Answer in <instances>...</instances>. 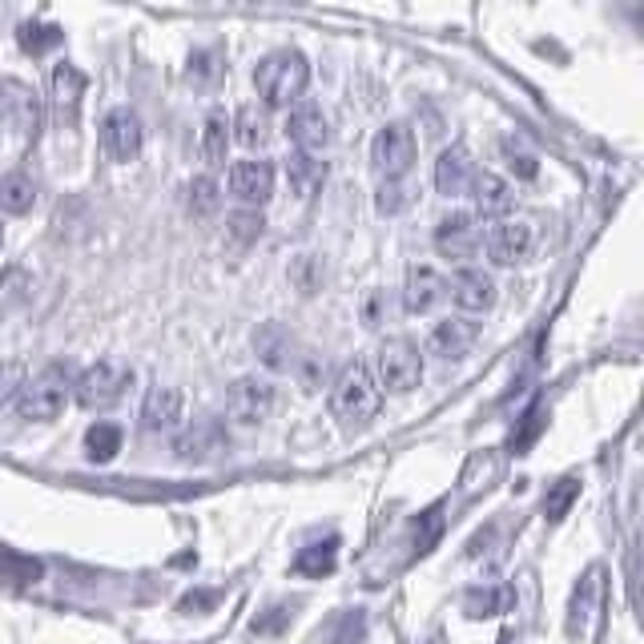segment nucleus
<instances>
[{"instance_id": "nucleus-6", "label": "nucleus", "mask_w": 644, "mask_h": 644, "mask_svg": "<svg viewBox=\"0 0 644 644\" xmlns=\"http://www.w3.org/2000/svg\"><path fill=\"white\" fill-rule=\"evenodd\" d=\"M270 411H274V386L266 379H238L226 391V419L234 427H258V423L270 419Z\"/></svg>"}, {"instance_id": "nucleus-7", "label": "nucleus", "mask_w": 644, "mask_h": 644, "mask_svg": "<svg viewBox=\"0 0 644 644\" xmlns=\"http://www.w3.org/2000/svg\"><path fill=\"white\" fill-rule=\"evenodd\" d=\"M600 600H604V568H588L572 592V604H568V636L572 641H592L600 621Z\"/></svg>"}, {"instance_id": "nucleus-36", "label": "nucleus", "mask_w": 644, "mask_h": 644, "mask_svg": "<svg viewBox=\"0 0 644 644\" xmlns=\"http://www.w3.org/2000/svg\"><path fill=\"white\" fill-rule=\"evenodd\" d=\"M444 532V507L435 504L419 515V524H415V556H427L435 548V539Z\"/></svg>"}, {"instance_id": "nucleus-35", "label": "nucleus", "mask_w": 644, "mask_h": 644, "mask_svg": "<svg viewBox=\"0 0 644 644\" xmlns=\"http://www.w3.org/2000/svg\"><path fill=\"white\" fill-rule=\"evenodd\" d=\"M226 226H230V238H234L238 247H250V242H258V234L266 230V222H262V214H258V210H230Z\"/></svg>"}, {"instance_id": "nucleus-29", "label": "nucleus", "mask_w": 644, "mask_h": 644, "mask_svg": "<svg viewBox=\"0 0 644 644\" xmlns=\"http://www.w3.org/2000/svg\"><path fill=\"white\" fill-rule=\"evenodd\" d=\"M226 145H230V121H226L222 109H214L206 125H201V157L210 165L226 162Z\"/></svg>"}, {"instance_id": "nucleus-19", "label": "nucleus", "mask_w": 644, "mask_h": 644, "mask_svg": "<svg viewBox=\"0 0 644 644\" xmlns=\"http://www.w3.org/2000/svg\"><path fill=\"white\" fill-rule=\"evenodd\" d=\"M182 423V391L174 386H153L141 403V427L150 435H170Z\"/></svg>"}, {"instance_id": "nucleus-17", "label": "nucleus", "mask_w": 644, "mask_h": 644, "mask_svg": "<svg viewBox=\"0 0 644 644\" xmlns=\"http://www.w3.org/2000/svg\"><path fill=\"white\" fill-rule=\"evenodd\" d=\"M222 447H226L222 423L198 419L194 427H186V432L177 435L174 451H177V459H186V463H206V459H214Z\"/></svg>"}, {"instance_id": "nucleus-28", "label": "nucleus", "mask_w": 644, "mask_h": 644, "mask_svg": "<svg viewBox=\"0 0 644 644\" xmlns=\"http://www.w3.org/2000/svg\"><path fill=\"white\" fill-rule=\"evenodd\" d=\"M121 444H125V432H121L118 423H94V427L85 432V456L94 459V463L118 459Z\"/></svg>"}, {"instance_id": "nucleus-12", "label": "nucleus", "mask_w": 644, "mask_h": 644, "mask_svg": "<svg viewBox=\"0 0 644 644\" xmlns=\"http://www.w3.org/2000/svg\"><path fill=\"white\" fill-rule=\"evenodd\" d=\"M254 354L266 371H279V375L282 371H294V363L303 359L298 339L286 327H279V323H266V327L254 330Z\"/></svg>"}, {"instance_id": "nucleus-27", "label": "nucleus", "mask_w": 644, "mask_h": 644, "mask_svg": "<svg viewBox=\"0 0 644 644\" xmlns=\"http://www.w3.org/2000/svg\"><path fill=\"white\" fill-rule=\"evenodd\" d=\"M36 201V182L21 170L0 177V210L4 214H29Z\"/></svg>"}, {"instance_id": "nucleus-22", "label": "nucleus", "mask_w": 644, "mask_h": 644, "mask_svg": "<svg viewBox=\"0 0 644 644\" xmlns=\"http://www.w3.org/2000/svg\"><path fill=\"white\" fill-rule=\"evenodd\" d=\"M468 189H471V198H476V210H480L483 218H504L515 201L512 182H504L500 174H471Z\"/></svg>"}, {"instance_id": "nucleus-3", "label": "nucleus", "mask_w": 644, "mask_h": 644, "mask_svg": "<svg viewBox=\"0 0 644 644\" xmlns=\"http://www.w3.org/2000/svg\"><path fill=\"white\" fill-rule=\"evenodd\" d=\"M69 395H73V367L48 363L29 383H21V391H17V415L29 423H48L65 411Z\"/></svg>"}, {"instance_id": "nucleus-11", "label": "nucleus", "mask_w": 644, "mask_h": 644, "mask_svg": "<svg viewBox=\"0 0 644 644\" xmlns=\"http://www.w3.org/2000/svg\"><path fill=\"white\" fill-rule=\"evenodd\" d=\"M480 247H483V234H480V222L471 214H447L444 222L435 226V250L444 258H451V262H463V258H471Z\"/></svg>"}, {"instance_id": "nucleus-18", "label": "nucleus", "mask_w": 644, "mask_h": 644, "mask_svg": "<svg viewBox=\"0 0 644 644\" xmlns=\"http://www.w3.org/2000/svg\"><path fill=\"white\" fill-rule=\"evenodd\" d=\"M286 133H291V141L303 153H318V150H327L330 121H327V113H323V106H298V109H291V118H286Z\"/></svg>"}, {"instance_id": "nucleus-2", "label": "nucleus", "mask_w": 644, "mask_h": 644, "mask_svg": "<svg viewBox=\"0 0 644 644\" xmlns=\"http://www.w3.org/2000/svg\"><path fill=\"white\" fill-rule=\"evenodd\" d=\"M254 85H258L262 106H270V109L294 106V101L306 94V85H310V61H306L303 53H294V48L270 53V57L258 61Z\"/></svg>"}, {"instance_id": "nucleus-23", "label": "nucleus", "mask_w": 644, "mask_h": 644, "mask_svg": "<svg viewBox=\"0 0 644 644\" xmlns=\"http://www.w3.org/2000/svg\"><path fill=\"white\" fill-rule=\"evenodd\" d=\"M471 174H476V165H471L468 150H463V145H451V150H444L439 153V162H435V189H439L444 198H456V194L468 189Z\"/></svg>"}, {"instance_id": "nucleus-40", "label": "nucleus", "mask_w": 644, "mask_h": 644, "mask_svg": "<svg viewBox=\"0 0 644 644\" xmlns=\"http://www.w3.org/2000/svg\"><path fill=\"white\" fill-rule=\"evenodd\" d=\"M504 157H507V165H512V174L515 177H536V157L532 153H524V145H515L512 138L504 141Z\"/></svg>"}, {"instance_id": "nucleus-9", "label": "nucleus", "mask_w": 644, "mask_h": 644, "mask_svg": "<svg viewBox=\"0 0 644 644\" xmlns=\"http://www.w3.org/2000/svg\"><path fill=\"white\" fill-rule=\"evenodd\" d=\"M141 141H145V129L133 109L118 106L109 109L106 121H101V150L113 157V162H133L141 153Z\"/></svg>"}, {"instance_id": "nucleus-5", "label": "nucleus", "mask_w": 644, "mask_h": 644, "mask_svg": "<svg viewBox=\"0 0 644 644\" xmlns=\"http://www.w3.org/2000/svg\"><path fill=\"white\" fill-rule=\"evenodd\" d=\"M423 379V354L415 342L407 339H391L383 342V351L375 359V383L379 391H391V395H407L415 391Z\"/></svg>"}, {"instance_id": "nucleus-43", "label": "nucleus", "mask_w": 644, "mask_h": 644, "mask_svg": "<svg viewBox=\"0 0 644 644\" xmlns=\"http://www.w3.org/2000/svg\"><path fill=\"white\" fill-rule=\"evenodd\" d=\"M383 303H386V294H379V291L367 298V306H363V310H367V315H363L367 327H379V323H383Z\"/></svg>"}, {"instance_id": "nucleus-25", "label": "nucleus", "mask_w": 644, "mask_h": 644, "mask_svg": "<svg viewBox=\"0 0 644 644\" xmlns=\"http://www.w3.org/2000/svg\"><path fill=\"white\" fill-rule=\"evenodd\" d=\"M367 633V616L363 609H342L335 612L323 629L315 633V644H359Z\"/></svg>"}, {"instance_id": "nucleus-10", "label": "nucleus", "mask_w": 644, "mask_h": 644, "mask_svg": "<svg viewBox=\"0 0 644 644\" xmlns=\"http://www.w3.org/2000/svg\"><path fill=\"white\" fill-rule=\"evenodd\" d=\"M476 342H480V327L471 318H444L427 335V351L435 359H444V363H459V359H468L476 351Z\"/></svg>"}, {"instance_id": "nucleus-15", "label": "nucleus", "mask_w": 644, "mask_h": 644, "mask_svg": "<svg viewBox=\"0 0 644 644\" xmlns=\"http://www.w3.org/2000/svg\"><path fill=\"white\" fill-rule=\"evenodd\" d=\"M451 298H456L459 310H468V315H483V310H492L500 291H495L492 274H483L476 266H463L451 282Z\"/></svg>"}, {"instance_id": "nucleus-39", "label": "nucleus", "mask_w": 644, "mask_h": 644, "mask_svg": "<svg viewBox=\"0 0 644 644\" xmlns=\"http://www.w3.org/2000/svg\"><path fill=\"white\" fill-rule=\"evenodd\" d=\"M544 423H548V419H544V411H539V407L527 411L524 423H520V432L512 435V451H527V447L536 444V435L544 432Z\"/></svg>"}, {"instance_id": "nucleus-38", "label": "nucleus", "mask_w": 644, "mask_h": 644, "mask_svg": "<svg viewBox=\"0 0 644 644\" xmlns=\"http://www.w3.org/2000/svg\"><path fill=\"white\" fill-rule=\"evenodd\" d=\"M189 210L198 214V218H210L218 210V182L214 177H194V186H189Z\"/></svg>"}, {"instance_id": "nucleus-44", "label": "nucleus", "mask_w": 644, "mask_h": 644, "mask_svg": "<svg viewBox=\"0 0 644 644\" xmlns=\"http://www.w3.org/2000/svg\"><path fill=\"white\" fill-rule=\"evenodd\" d=\"M500 644H512V636H504V641H500Z\"/></svg>"}, {"instance_id": "nucleus-42", "label": "nucleus", "mask_w": 644, "mask_h": 644, "mask_svg": "<svg viewBox=\"0 0 644 644\" xmlns=\"http://www.w3.org/2000/svg\"><path fill=\"white\" fill-rule=\"evenodd\" d=\"M17 386H21V363H4L0 367V403H4Z\"/></svg>"}, {"instance_id": "nucleus-45", "label": "nucleus", "mask_w": 644, "mask_h": 644, "mask_svg": "<svg viewBox=\"0 0 644 644\" xmlns=\"http://www.w3.org/2000/svg\"><path fill=\"white\" fill-rule=\"evenodd\" d=\"M0 238H4V234H0Z\"/></svg>"}, {"instance_id": "nucleus-4", "label": "nucleus", "mask_w": 644, "mask_h": 644, "mask_svg": "<svg viewBox=\"0 0 644 644\" xmlns=\"http://www.w3.org/2000/svg\"><path fill=\"white\" fill-rule=\"evenodd\" d=\"M129 383H133V371H129L125 363L101 359V363L85 367L81 375L73 379V395H77V403H81L85 411H106L125 395Z\"/></svg>"}, {"instance_id": "nucleus-1", "label": "nucleus", "mask_w": 644, "mask_h": 644, "mask_svg": "<svg viewBox=\"0 0 644 644\" xmlns=\"http://www.w3.org/2000/svg\"><path fill=\"white\" fill-rule=\"evenodd\" d=\"M379 403H383V391L375 383V371L363 363V359H354L339 379H335V391H330V411H335V419L342 427H367V423L379 415Z\"/></svg>"}, {"instance_id": "nucleus-30", "label": "nucleus", "mask_w": 644, "mask_h": 644, "mask_svg": "<svg viewBox=\"0 0 644 644\" xmlns=\"http://www.w3.org/2000/svg\"><path fill=\"white\" fill-rule=\"evenodd\" d=\"M234 138L247 145V150H262L270 138V121H266V109L258 106H242L234 118Z\"/></svg>"}, {"instance_id": "nucleus-26", "label": "nucleus", "mask_w": 644, "mask_h": 644, "mask_svg": "<svg viewBox=\"0 0 644 644\" xmlns=\"http://www.w3.org/2000/svg\"><path fill=\"white\" fill-rule=\"evenodd\" d=\"M339 564V536H327L318 544H306L298 556H294V572L298 576H330Z\"/></svg>"}, {"instance_id": "nucleus-32", "label": "nucleus", "mask_w": 644, "mask_h": 644, "mask_svg": "<svg viewBox=\"0 0 644 644\" xmlns=\"http://www.w3.org/2000/svg\"><path fill=\"white\" fill-rule=\"evenodd\" d=\"M576 495H580V480H576V476H564V480H556L548 488V495H544V515H548L552 524H556V520H564V515H568V507L576 504Z\"/></svg>"}, {"instance_id": "nucleus-33", "label": "nucleus", "mask_w": 644, "mask_h": 644, "mask_svg": "<svg viewBox=\"0 0 644 644\" xmlns=\"http://www.w3.org/2000/svg\"><path fill=\"white\" fill-rule=\"evenodd\" d=\"M218 77H222V57H218V53L201 48V53L189 57V81L198 85V89H214Z\"/></svg>"}, {"instance_id": "nucleus-16", "label": "nucleus", "mask_w": 644, "mask_h": 644, "mask_svg": "<svg viewBox=\"0 0 644 644\" xmlns=\"http://www.w3.org/2000/svg\"><path fill=\"white\" fill-rule=\"evenodd\" d=\"M230 194L247 206H262L274 194V165L270 162H234L230 165Z\"/></svg>"}, {"instance_id": "nucleus-37", "label": "nucleus", "mask_w": 644, "mask_h": 644, "mask_svg": "<svg viewBox=\"0 0 644 644\" xmlns=\"http://www.w3.org/2000/svg\"><path fill=\"white\" fill-rule=\"evenodd\" d=\"M507 604V592L504 588H476V592H468V600H463V609H468V616H495V612Z\"/></svg>"}, {"instance_id": "nucleus-20", "label": "nucleus", "mask_w": 644, "mask_h": 644, "mask_svg": "<svg viewBox=\"0 0 644 644\" xmlns=\"http://www.w3.org/2000/svg\"><path fill=\"white\" fill-rule=\"evenodd\" d=\"M444 291L447 286L435 266H411L407 282H403V310H407V315H427V310L439 306Z\"/></svg>"}, {"instance_id": "nucleus-21", "label": "nucleus", "mask_w": 644, "mask_h": 644, "mask_svg": "<svg viewBox=\"0 0 644 644\" xmlns=\"http://www.w3.org/2000/svg\"><path fill=\"white\" fill-rule=\"evenodd\" d=\"M0 125L17 129V133H33L36 129V97L21 81L0 85Z\"/></svg>"}, {"instance_id": "nucleus-14", "label": "nucleus", "mask_w": 644, "mask_h": 644, "mask_svg": "<svg viewBox=\"0 0 644 644\" xmlns=\"http://www.w3.org/2000/svg\"><path fill=\"white\" fill-rule=\"evenodd\" d=\"M85 101V73L69 61L53 65V113H57L61 125H77V113H81Z\"/></svg>"}, {"instance_id": "nucleus-31", "label": "nucleus", "mask_w": 644, "mask_h": 644, "mask_svg": "<svg viewBox=\"0 0 644 644\" xmlns=\"http://www.w3.org/2000/svg\"><path fill=\"white\" fill-rule=\"evenodd\" d=\"M17 41H21L24 53H33V57H41V53H48V48H57L61 41H65V33H61L57 24L24 21L21 29H17Z\"/></svg>"}, {"instance_id": "nucleus-41", "label": "nucleus", "mask_w": 644, "mask_h": 644, "mask_svg": "<svg viewBox=\"0 0 644 644\" xmlns=\"http://www.w3.org/2000/svg\"><path fill=\"white\" fill-rule=\"evenodd\" d=\"M266 612H270V616H254V624H250L254 633H279L282 624H286L294 616L291 604H274V609H266Z\"/></svg>"}, {"instance_id": "nucleus-34", "label": "nucleus", "mask_w": 644, "mask_h": 644, "mask_svg": "<svg viewBox=\"0 0 644 644\" xmlns=\"http://www.w3.org/2000/svg\"><path fill=\"white\" fill-rule=\"evenodd\" d=\"M41 576V564L29 560V556H17V552L0 548V580H12V585H29Z\"/></svg>"}, {"instance_id": "nucleus-8", "label": "nucleus", "mask_w": 644, "mask_h": 644, "mask_svg": "<svg viewBox=\"0 0 644 644\" xmlns=\"http://www.w3.org/2000/svg\"><path fill=\"white\" fill-rule=\"evenodd\" d=\"M415 133L407 125H383L371 141V165H375L383 177H403L415 165Z\"/></svg>"}, {"instance_id": "nucleus-13", "label": "nucleus", "mask_w": 644, "mask_h": 644, "mask_svg": "<svg viewBox=\"0 0 644 644\" xmlns=\"http://www.w3.org/2000/svg\"><path fill=\"white\" fill-rule=\"evenodd\" d=\"M483 247H488V258H492L495 266H520L532 254V226L515 222V218L492 226L488 238H483Z\"/></svg>"}, {"instance_id": "nucleus-24", "label": "nucleus", "mask_w": 644, "mask_h": 644, "mask_svg": "<svg viewBox=\"0 0 644 644\" xmlns=\"http://www.w3.org/2000/svg\"><path fill=\"white\" fill-rule=\"evenodd\" d=\"M327 174L330 170L318 153L294 150L291 157H286V177H291V189L298 198H315L318 189H323V182H327Z\"/></svg>"}]
</instances>
